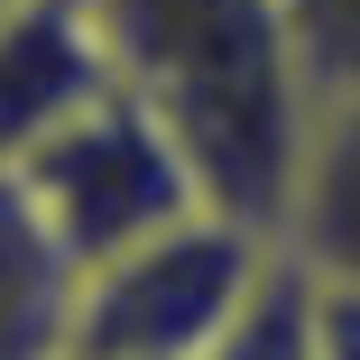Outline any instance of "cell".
<instances>
[{"instance_id":"cell-1","label":"cell","mask_w":360,"mask_h":360,"mask_svg":"<svg viewBox=\"0 0 360 360\" xmlns=\"http://www.w3.org/2000/svg\"><path fill=\"white\" fill-rule=\"evenodd\" d=\"M93 28L111 84L139 111H158V129L203 176L212 212L277 231L314 129L286 0H93Z\"/></svg>"},{"instance_id":"cell-2","label":"cell","mask_w":360,"mask_h":360,"mask_svg":"<svg viewBox=\"0 0 360 360\" xmlns=\"http://www.w3.org/2000/svg\"><path fill=\"white\" fill-rule=\"evenodd\" d=\"M286 250L277 231L240 212H185V222L129 240L65 286V351H111V360H212L277 286Z\"/></svg>"},{"instance_id":"cell-3","label":"cell","mask_w":360,"mask_h":360,"mask_svg":"<svg viewBox=\"0 0 360 360\" xmlns=\"http://www.w3.org/2000/svg\"><path fill=\"white\" fill-rule=\"evenodd\" d=\"M10 185H19V203H28V222L46 231V250L65 259V277L212 203L203 176L185 167V148L158 129V111H139L120 84L93 93Z\"/></svg>"},{"instance_id":"cell-4","label":"cell","mask_w":360,"mask_h":360,"mask_svg":"<svg viewBox=\"0 0 360 360\" xmlns=\"http://www.w3.org/2000/svg\"><path fill=\"white\" fill-rule=\"evenodd\" d=\"M93 93H111V56L93 0H28L0 19V176H19Z\"/></svg>"},{"instance_id":"cell-5","label":"cell","mask_w":360,"mask_h":360,"mask_svg":"<svg viewBox=\"0 0 360 360\" xmlns=\"http://www.w3.org/2000/svg\"><path fill=\"white\" fill-rule=\"evenodd\" d=\"M277 250L305 277L360 286V102L314 111L296 185H286V212H277Z\"/></svg>"},{"instance_id":"cell-6","label":"cell","mask_w":360,"mask_h":360,"mask_svg":"<svg viewBox=\"0 0 360 360\" xmlns=\"http://www.w3.org/2000/svg\"><path fill=\"white\" fill-rule=\"evenodd\" d=\"M65 259L28 222L19 185L0 176V360H56L65 351Z\"/></svg>"},{"instance_id":"cell-7","label":"cell","mask_w":360,"mask_h":360,"mask_svg":"<svg viewBox=\"0 0 360 360\" xmlns=\"http://www.w3.org/2000/svg\"><path fill=\"white\" fill-rule=\"evenodd\" d=\"M286 37H296L314 111L360 102V0H286Z\"/></svg>"},{"instance_id":"cell-8","label":"cell","mask_w":360,"mask_h":360,"mask_svg":"<svg viewBox=\"0 0 360 360\" xmlns=\"http://www.w3.org/2000/svg\"><path fill=\"white\" fill-rule=\"evenodd\" d=\"M212 360H314L305 351V286H296V268H277V286L259 296V314L212 351Z\"/></svg>"},{"instance_id":"cell-9","label":"cell","mask_w":360,"mask_h":360,"mask_svg":"<svg viewBox=\"0 0 360 360\" xmlns=\"http://www.w3.org/2000/svg\"><path fill=\"white\" fill-rule=\"evenodd\" d=\"M296 286H305V351L314 360H360V286L305 277V268H296Z\"/></svg>"},{"instance_id":"cell-10","label":"cell","mask_w":360,"mask_h":360,"mask_svg":"<svg viewBox=\"0 0 360 360\" xmlns=\"http://www.w3.org/2000/svg\"><path fill=\"white\" fill-rule=\"evenodd\" d=\"M56 360H111V351H56Z\"/></svg>"},{"instance_id":"cell-11","label":"cell","mask_w":360,"mask_h":360,"mask_svg":"<svg viewBox=\"0 0 360 360\" xmlns=\"http://www.w3.org/2000/svg\"><path fill=\"white\" fill-rule=\"evenodd\" d=\"M10 10H28V0H0V19H10Z\"/></svg>"}]
</instances>
